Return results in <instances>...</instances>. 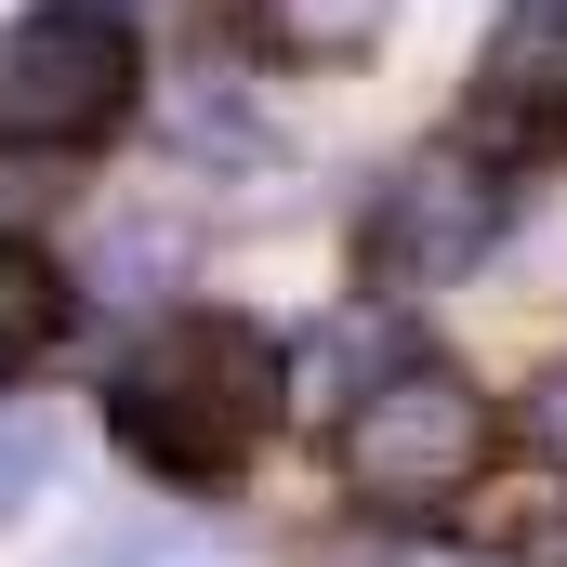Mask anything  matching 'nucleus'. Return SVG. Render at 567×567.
Returning a JSON list of instances; mask_svg holds the SVG:
<instances>
[{"instance_id":"nucleus-1","label":"nucleus","mask_w":567,"mask_h":567,"mask_svg":"<svg viewBox=\"0 0 567 567\" xmlns=\"http://www.w3.org/2000/svg\"><path fill=\"white\" fill-rule=\"evenodd\" d=\"M93 423L158 488H238L290 435V330L238 317V303H172L106 357Z\"/></svg>"},{"instance_id":"nucleus-2","label":"nucleus","mask_w":567,"mask_h":567,"mask_svg":"<svg viewBox=\"0 0 567 567\" xmlns=\"http://www.w3.org/2000/svg\"><path fill=\"white\" fill-rule=\"evenodd\" d=\"M145 106L133 0H27L0 27V145L13 158H93Z\"/></svg>"},{"instance_id":"nucleus-3","label":"nucleus","mask_w":567,"mask_h":567,"mask_svg":"<svg viewBox=\"0 0 567 567\" xmlns=\"http://www.w3.org/2000/svg\"><path fill=\"white\" fill-rule=\"evenodd\" d=\"M330 462H343V488H357L370 515H449V502L502 462V410H488L449 357L410 343L396 370H370V383L343 396Z\"/></svg>"},{"instance_id":"nucleus-4","label":"nucleus","mask_w":567,"mask_h":567,"mask_svg":"<svg viewBox=\"0 0 567 567\" xmlns=\"http://www.w3.org/2000/svg\"><path fill=\"white\" fill-rule=\"evenodd\" d=\"M502 225H515V158H488V145L449 120L435 145H410V158L370 185L357 265L383 290H449V278H475V265L502 251Z\"/></svg>"},{"instance_id":"nucleus-5","label":"nucleus","mask_w":567,"mask_h":567,"mask_svg":"<svg viewBox=\"0 0 567 567\" xmlns=\"http://www.w3.org/2000/svg\"><path fill=\"white\" fill-rule=\"evenodd\" d=\"M462 133L488 158H567V0H502V27L475 40L462 80Z\"/></svg>"},{"instance_id":"nucleus-6","label":"nucleus","mask_w":567,"mask_h":567,"mask_svg":"<svg viewBox=\"0 0 567 567\" xmlns=\"http://www.w3.org/2000/svg\"><path fill=\"white\" fill-rule=\"evenodd\" d=\"M66 330H80V278H66L40 238H13V225H0V383H27Z\"/></svg>"},{"instance_id":"nucleus-7","label":"nucleus","mask_w":567,"mask_h":567,"mask_svg":"<svg viewBox=\"0 0 567 567\" xmlns=\"http://www.w3.org/2000/svg\"><path fill=\"white\" fill-rule=\"evenodd\" d=\"M238 27H251V53H278V66H357V53L396 27V0H238Z\"/></svg>"},{"instance_id":"nucleus-8","label":"nucleus","mask_w":567,"mask_h":567,"mask_svg":"<svg viewBox=\"0 0 567 567\" xmlns=\"http://www.w3.org/2000/svg\"><path fill=\"white\" fill-rule=\"evenodd\" d=\"M40 475H53L40 423H0V515H27V502H40Z\"/></svg>"},{"instance_id":"nucleus-9","label":"nucleus","mask_w":567,"mask_h":567,"mask_svg":"<svg viewBox=\"0 0 567 567\" xmlns=\"http://www.w3.org/2000/svg\"><path fill=\"white\" fill-rule=\"evenodd\" d=\"M528 449H542V462L567 475V357L542 370V383H528Z\"/></svg>"},{"instance_id":"nucleus-10","label":"nucleus","mask_w":567,"mask_h":567,"mask_svg":"<svg viewBox=\"0 0 567 567\" xmlns=\"http://www.w3.org/2000/svg\"><path fill=\"white\" fill-rule=\"evenodd\" d=\"M106 567H185V555H172V542H120Z\"/></svg>"}]
</instances>
